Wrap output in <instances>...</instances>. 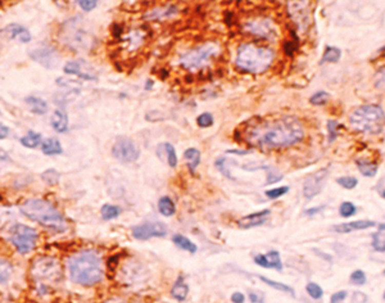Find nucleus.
I'll use <instances>...</instances> for the list:
<instances>
[{"mask_svg": "<svg viewBox=\"0 0 385 303\" xmlns=\"http://www.w3.org/2000/svg\"><path fill=\"white\" fill-rule=\"evenodd\" d=\"M244 135L251 145L263 150H271L299 143L304 136V128L298 118L284 116L258 121L249 126L244 131Z\"/></svg>", "mask_w": 385, "mask_h": 303, "instance_id": "1", "label": "nucleus"}, {"mask_svg": "<svg viewBox=\"0 0 385 303\" xmlns=\"http://www.w3.org/2000/svg\"><path fill=\"white\" fill-rule=\"evenodd\" d=\"M68 271L71 280L82 287H92L103 280L102 258L94 251H81L68 259Z\"/></svg>", "mask_w": 385, "mask_h": 303, "instance_id": "2", "label": "nucleus"}, {"mask_svg": "<svg viewBox=\"0 0 385 303\" xmlns=\"http://www.w3.org/2000/svg\"><path fill=\"white\" fill-rule=\"evenodd\" d=\"M20 210L26 217L40 223L41 226L49 230L63 233L67 229L64 216L48 200L40 199V198L27 199L20 205Z\"/></svg>", "mask_w": 385, "mask_h": 303, "instance_id": "3", "label": "nucleus"}, {"mask_svg": "<svg viewBox=\"0 0 385 303\" xmlns=\"http://www.w3.org/2000/svg\"><path fill=\"white\" fill-rule=\"evenodd\" d=\"M275 53L271 48L245 43L239 46L235 64L240 71L252 74H261L271 67Z\"/></svg>", "mask_w": 385, "mask_h": 303, "instance_id": "4", "label": "nucleus"}, {"mask_svg": "<svg viewBox=\"0 0 385 303\" xmlns=\"http://www.w3.org/2000/svg\"><path fill=\"white\" fill-rule=\"evenodd\" d=\"M349 123L356 131L377 135L384 130L385 112L377 104H364L356 108L349 116Z\"/></svg>", "mask_w": 385, "mask_h": 303, "instance_id": "5", "label": "nucleus"}, {"mask_svg": "<svg viewBox=\"0 0 385 303\" xmlns=\"http://www.w3.org/2000/svg\"><path fill=\"white\" fill-rule=\"evenodd\" d=\"M62 40L68 48L76 51H87L94 46L95 37L85 28L81 17L71 18L62 26Z\"/></svg>", "mask_w": 385, "mask_h": 303, "instance_id": "6", "label": "nucleus"}, {"mask_svg": "<svg viewBox=\"0 0 385 303\" xmlns=\"http://www.w3.org/2000/svg\"><path fill=\"white\" fill-rule=\"evenodd\" d=\"M220 54V44L216 41H208L203 45L197 46V48L189 49L180 56V64L185 69L194 71L205 67L210 63L212 59Z\"/></svg>", "mask_w": 385, "mask_h": 303, "instance_id": "7", "label": "nucleus"}, {"mask_svg": "<svg viewBox=\"0 0 385 303\" xmlns=\"http://www.w3.org/2000/svg\"><path fill=\"white\" fill-rule=\"evenodd\" d=\"M37 231L33 228L23 223H15L10 228L8 240L14 245L20 254H27L35 248L37 241Z\"/></svg>", "mask_w": 385, "mask_h": 303, "instance_id": "8", "label": "nucleus"}, {"mask_svg": "<svg viewBox=\"0 0 385 303\" xmlns=\"http://www.w3.org/2000/svg\"><path fill=\"white\" fill-rule=\"evenodd\" d=\"M112 156L122 163H132L140 156V149L128 138H120L112 146Z\"/></svg>", "mask_w": 385, "mask_h": 303, "instance_id": "9", "label": "nucleus"}, {"mask_svg": "<svg viewBox=\"0 0 385 303\" xmlns=\"http://www.w3.org/2000/svg\"><path fill=\"white\" fill-rule=\"evenodd\" d=\"M31 271L36 280L54 279L59 275V263L54 257H38L33 261Z\"/></svg>", "mask_w": 385, "mask_h": 303, "instance_id": "10", "label": "nucleus"}, {"mask_svg": "<svg viewBox=\"0 0 385 303\" xmlns=\"http://www.w3.org/2000/svg\"><path fill=\"white\" fill-rule=\"evenodd\" d=\"M244 31L249 35H253L254 37L259 39H274L276 36V27L272 23L271 20L268 18H256V20H251L243 26Z\"/></svg>", "mask_w": 385, "mask_h": 303, "instance_id": "11", "label": "nucleus"}, {"mask_svg": "<svg viewBox=\"0 0 385 303\" xmlns=\"http://www.w3.org/2000/svg\"><path fill=\"white\" fill-rule=\"evenodd\" d=\"M132 236L136 240H148L151 238H163L168 234V226L164 222H144L132 228Z\"/></svg>", "mask_w": 385, "mask_h": 303, "instance_id": "12", "label": "nucleus"}, {"mask_svg": "<svg viewBox=\"0 0 385 303\" xmlns=\"http://www.w3.org/2000/svg\"><path fill=\"white\" fill-rule=\"evenodd\" d=\"M328 176L329 169L322 168L305 177L304 182H303V195L305 199H312L322 192L323 186L328 181Z\"/></svg>", "mask_w": 385, "mask_h": 303, "instance_id": "13", "label": "nucleus"}, {"mask_svg": "<svg viewBox=\"0 0 385 303\" xmlns=\"http://www.w3.org/2000/svg\"><path fill=\"white\" fill-rule=\"evenodd\" d=\"M31 59L37 62L45 68H53L58 64L59 62V54L54 46L48 45V44H43V45H37L30 50Z\"/></svg>", "mask_w": 385, "mask_h": 303, "instance_id": "14", "label": "nucleus"}, {"mask_svg": "<svg viewBox=\"0 0 385 303\" xmlns=\"http://www.w3.org/2000/svg\"><path fill=\"white\" fill-rule=\"evenodd\" d=\"M63 71L67 74H76L82 80H89V81L97 80V74L92 73L89 63L84 59H74V61L67 62L63 67Z\"/></svg>", "mask_w": 385, "mask_h": 303, "instance_id": "15", "label": "nucleus"}, {"mask_svg": "<svg viewBox=\"0 0 385 303\" xmlns=\"http://www.w3.org/2000/svg\"><path fill=\"white\" fill-rule=\"evenodd\" d=\"M254 263L264 269H274L277 271H282V262L280 253L277 251H270L268 253H258L253 257Z\"/></svg>", "mask_w": 385, "mask_h": 303, "instance_id": "16", "label": "nucleus"}, {"mask_svg": "<svg viewBox=\"0 0 385 303\" xmlns=\"http://www.w3.org/2000/svg\"><path fill=\"white\" fill-rule=\"evenodd\" d=\"M271 216V210H262L258 211V212L251 213V215H246L244 217H241L240 220L238 221V226L240 229H252V228H257L259 225H263L268 217Z\"/></svg>", "mask_w": 385, "mask_h": 303, "instance_id": "17", "label": "nucleus"}, {"mask_svg": "<svg viewBox=\"0 0 385 303\" xmlns=\"http://www.w3.org/2000/svg\"><path fill=\"white\" fill-rule=\"evenodd\" d=\"M376 226V223L374 221L370 220H357L352 221V222H344V223H338V225L333 226V231L338 234H348L353 233V231L358 230H366V229L374 228Z\"/></svg>", "mask_w": 385, "mask_h": 303, "instance_id": "18", "label": "nucleus"}, {"mask_svg": "<svg viewBox=\"0 0 385 303\" xmlns=\"http://www.w3.org/2000/svg\"><path fill=\"white\" fill-rule=\"evenodd\" d=\"M2 33L7 35L9 39H18L21 43L26 44L31 41V33L23 26L18 25V23H12V25H8L7 27H4L2 30Z\"/></svg>", "mask_w": 385, "mask_h": 303, "instance_id": "19", "label": "nucleus"}, {"mask_svg": "<svg viewBox=\"0 0 385 303\" xmlns=\"http://www.w3.org/2000/svg\"><path fill=\"white\" fill-rule=\"evenodd\" d=\"M50 125L56 132L62 134L68 130V116L64 110L55 109L50 118Z\"/></svg>", "mask_w": 385, "mask_h": 303, "instance_id": "20", "label": "nucleus"}, {"mask_svg": "<svg viewBox=\"0 0 385 303\" xmlns=\"http://www.w3.org/2000/svg\"><path fill=\"white\" fill-rule=\"evenodd\" d=\"M177 13V7L175 4L164 5V7H157L153 10L145 14V20H161V18L169 17Z\"/></svg>", "mask_w": 385, "mask_h": 303, "instance_id": "21", "label": "nucleus"}, {"mask_svg": "<svg viewBox=\"0 0 385 303\" xmlns=\"http://www.w3.org/2000/svg\"><path fill=\"white\" fill-rule=\"evenodd\" d=\"M41 150L46 156H56V154L63 153V148L58 139L55 138H48L43 141L41 144Z\"/></svg>", "mask_w": 385, "mask_h": 303, "instance_id": "22", "label": "nucleus"}, {"mask_svg": "<svg viewBox=\"0 0 385 303\" xmlns=\"http://www.w3.org/2000/svg\"><path fill=\"white\" fill-rule=\"evenodd\" d=\"M187 294H189V287H187V284L185 282L184 277L179 276L177 277L176 282L174 284V287H172L171 295L175 298V299L182 302V300L186 299Z\"/></svg>", "mask_w": 385, "mask_h": 303, "instance_id": "23", "label": "nucleus"}, {"mask_svg": "<svg viewBox=\"0 0 385 303\" xmlns=\"http://www.w3.org/2000/svg\"><path fill=\"white\" fill-rule=\"evenodd\" d=\"M172 241H174L175 245L179 247L180 249L189 252V253L194 254L195 252L198 251L197 244H195L194 241L190 240L189 238H186V236L181 235V234H175V235L172 236Z\"/></svg>", "mask_w": 385, "mask_h": 303, "instance_id": "24", "label": "nucleus"}, {"mask_svg": "<svg viewBox=\"0 0 385 303\" xmlns=\"http://www.w3.org/2000/svg\"><path fill=\"white\" fill-rule=\"evenodd\" d=\"M26 104L30 105L31 112L35 115H45L48 112V103L38 97H27L25 99Z\"/></svg>", "mask_w": 385, "mask_h": 303, "instance_id": "25", "label": "nucleus"}, {"mask_svg": "<svg viewBox=\"0 0 385 303\" xmlns=\"http://www.w3.org/2000/svg\"><path fill=\"white\" fill-rule=\"evenodd\" d=\"M371 244L375 251L385 253V223H380L376 233L372 234Z\"/></svg>", "mask_w": 385, "mask_h": 303, "instance_id": "26", "label": "nucleus"}, {"mask_svg": "<svg viewBox=\"0 0 385 303\" xmlns=\"http://www.w3.org/2000/svg\"><path fill=\"white\" fill-rule=\"evenodd\" d=\"M158 211L162 216L169 217V216H174L175 212H176V205H175L174 200L169 197H162L158 200Z\"/></svg>", "mask_w": 385, "mask_h": 303, "instance_id": "27", "label": "nucleus"}, {"mask_svg": "<svg viewBox=\"0 0 385 303\" xmlns=\"http://www.w3.org/2000/svg\"><path fill=\"white\" fill-rule=\"evenodd\" d=\"M184 158L186 159V163L191 172L195 171L200 163V152L195 148H189L184 152Z\"/></svg>", "mask_w": 385, "mask_h": 303, "instance_id": "28", "label": "nucleus"}, {"mask_svg": "<svg viewBox=\"0 0 385 303\" xmlns=\"http://www.w3.org/2000/svg\"><path fill=\"white\" fill-rule=\"evenodd\" d=\"M341 56V50L336 46H326L325 51L322 54V59L320 61V64L323 63H336L339 62Z\"/></svg>", "mask_w": 385, "mask_h": 303, "instance_id": "29", "label": "nucleus"}, {"mask_svg": "<svg viewBox=\"0 0 385 303\" xmlns=\"http://www.w3.org/2000/svg\"><path fill=\"white\" fill-rule=\"evenodd\" d=\"M20 143L22 144L23 146H26V148L33 149L41 144V135L38 132L30 130L27 132V135L22 136V138L20 139Z\"/></svg>", "mask_w": 385, "mask_h": 303, "instance_id": "30", "label": "nucleus"}, {"mask_svg": "<svg viewBox=\"0 0 385 303\" xmlns=\"http://www.w3.org/2000/svg\"><path fill=\"white\" fill-rule=\"evenodd\" d=\"M357 167H358L359 172L366 177H374L377 174V164L372 163V162L364 161V159H357L356 161Z\"/></svg>", "mask_w": 385, "mask_h": 303, "instance_id": "31", "label": "nucleus"}, {"mask_svg": "<svg viewBox=\"0 0 385 303\" xmlns=\"http://www.w3.org/2000/svg\"><path fill=\"white\" fill-rule=\"evenodd\" d=\"M258 279L261 280V281H263L264 284L268 285V287H271V288H274V289L279 290V292H282V293H289V294L295 295L294 289H293V288L290 287V285L284 284V282L275 281V280L268 279V277H266V276H262V275H261V276H259V275H258Z\"/></svg>", "mask_w": 385, "mask_h": 303, "instance_id": "32", "label": "nucleus"}, {"mask_svg": "<svg viewBox=\"0 0 385 303\" xmlns=\"http://www.w3.org/2000/svg\"><path fill=\"white\" fill-rule=\"evenodd\" d=\"M120 213L121 208L113 204H104L102 207V210H100V216H102V218L104 221L114 220V218H117L120 216Z\"/></svg>", "mask_w": 385, "mask_h": 303, "instance_id": "33", "label": "nucleus"}, {"mask_svg": "<svg viewBox=\"0 0 385 303\" xmlns=\"http://www.w3.org/2000/svg\"><path fill=\"white\" fill-rule=\"evenodd\" d=\"M159 145L163 148V152H164V154H166L167 163H168V166L171 167V168H175V167L177 166V154H176V150H175V146L172 145L171 143H163V144H159Z\"/></svg>", "mask_w": 385, "mask_h": 303, "instance_id": "34", "label": "nucleus"}, {"mask_svg": "<svg viewBox=\"0 0 385 303\" xmlns=\"http://www.w3.org/2000/svg\"><path fill=\"white\" fill-rule=\"evenodd\" d=\"M41 179L46 182L48 185H56L59 179H61V174L54 168H48L41 174Z\"/></svg>", "mask_w": 385, "mask_h": 303, "instance_id": "35", "label": "nucleus"}, {"mask_svg": "<svg viewBox=\"0 0 385 303\" xmlns=\"http://www.w3.org/2000/svg\"><path fill=\"white\" fill-rule=\"evenodd\" d=\"M357 207L352 202H343L339 207V215L344 218L352 217V216L356 215Z\"/></svg>", "mask_w": 385, "mask_h": 303, "instance_id": "36", "label": "nucleus"}, {"mask_svg": "<svg viewBox=\"0 0 385 303\" xmlns=\"http://www.w3.org/2000/svg\"><path fill=\"white\" fill-rule=\"evenodd\" d=\"M305 290H307L308 295H310L311 298H313V299H320L323 295L322 288H321L317 282H308V284L305 285Z\"/></svg>", "mask_w": 385, "mask_h": 303, "instance_id": "37", "label": "nucleus"}, {"mask_svg": "<svg viewBox=\"0 0 385 303\" xmlns=\"http://www.w3.org/2000/svg\"><path fill=\"white\" fill-rule=\"evenodd\" d=\"M329 99H330V94L323 91V90H320V91H316L310 98V102L312 105H323Z\"/></svg>", "mask_w": 385, "mask_h": 303, "instance_id": "38", "label": "nucleus"}, {"mask_svg": "<svg viewBox=\"0 0 385 303\" xmlns=\"http://www.w3.org/2000/svg\"><path fill=\"white\" fill-rule=\"evenodd\" d=\"M336 182H338L341 187H344V189H346V190L354 189V187L358 185V180H357L356 177H352V176L338 177V179H336Z\"/></svg>", "mask_w": 385, "mask_h": 303, "instance_id": "39", "label": "nucleus"}, {"mask_svg": "<svg viewBox=\"0 0 385 303\" xmlns=\"http://www.w3.org/2000/svg\"><path fill=\"white\" fill-rule=\"evenodd\" d=\"M213 122H215V120H213L212 113H209V112L202 113V115L198 116V118H197V125L199 126L200 128L210 127V126L213 125Z\"/></svg>", "mask_w": 385, "mask_h": 303, "instance_id": "40", "label": "nucleus"}, {"mask_svg": "<svg viewBox=\"0 0 385 303\" xmlns=\"http://www.w3.org/2000/svg\"><path fill=\"white\" fill-rule=\"evenodd\" d=\"M262 168L267 172V182L266 184H274V182H277L279 180L282 179V175L280 172H277L276 169L272 168L270 166H262Z\"/></svg>", "mask_w": 385, "mask_h": 303, "instance_id": "41", "label": "nucleus"}, {"mask_svg": "<svg viewBox=\"0 0 385 303\" xmlns=\"http://www.w3.org/2000/svg\"><path fill=\"white\" fill-rule=\"evenodd\" d=\"M349 279H351L352 284H356V285H363V284H366V281H367L366 274H364L362 270H354V271L351 274V276H349Z\"/></svg>", "mask_w": 385, "mask_h": 303, "instance_id": "42", "label": "nucleus"}, {"mask_svg": "<svg viewBox=\"0 0 385 303\" xmlns=\"http://www.w3.org/2000/svg\"><path fill=\"white\" fill-rule=\"evenodd\" d=\"M289 192V186H280V187H275V189H270L266 190V197L270 198V199H277V198L282 197L286 193Z\"/></svg>", "mask_w": 385, "mask_h": 303, "instance_id": "43", "label": "nucleus"}, {"mask_svg": "<svg viewBox=\"0 0 385 303\" xmlns=\"http://www.w3.org/2000/svg\"><path fill=\"white\" fill-rule=\"evenodd\" d=\"M374 85L376 89L385 91V67H382V68H380L376 72L374 79Z\"/></svg>", "mask_w": 385, "mask_h": 303, "instance_id": "44", "label": "nucleus"}, {"mask_svg": "<svg viewBox=\"0 0 385 303\" xmlns=\"http://www.w3.org/2000/svg\"><path fill=\"white\" fill-rule=\"evenodd\" d=\"M225 163H226V158H225V157H220V158H217V159H216V162H215V166H216V167H217V168H218V171H220V172H221V174H222V175H223V176L228 177V179H231V180H235V177H234V176H233V175H231L230 169H227V168H226Z\"/></svg>", "mask_w": 385, "mask_h": 303, "instance_id": "45", "label": "nucleus"}, {"mask_svg": "<svg viewBox=\"0 0 385 303\" xmlns=\"http://www.w3.org/2000/svg\"><path fill=\"white\" fill-rule=\"evenodd\" d=\"M338 127H339L338 121H335V120L328 121V132H329V141H330V143H333V141L336 139V136H338Z\"/></svg>", "mask_w": 385, "mask_h": 303, "instance_id": "46", "label": "nucleus"}, {"mask_svg": "<svg viewBox=\"0 0 385 303\" xmlns=\"http://www.w3.org/2000/svg\"><path fill=\"white\" fill-rule=\"evenodd\" d=\"M77 4L81 7L82 10H85V12H90V10L95 9L98 5V2H95V0H79L77 2Z\"/></svg>", "mask_w": 385, "mask_h": 303, "instance_id": "47", "label": "nucleus"}, {"mask_svg": "<svg viewBox=\"0 0 385 303\" xmlns=\"http://www.w3.org/2000/svg\"><path fill=\"white\" fill-rule=\"evenodd\" d=\"M346 297H348V292H346V290H340V292H336L331 295L330 302L331 303H343Z\"/></svg>", "mask_w": 385, "mask_h": 303, "instance_id": "48", "label": "nucleus"}, {"mask_svg": "<svg viewBox=\"0 0 385 303\" xmlns=\"http://www.w3.org/2000/svg\"><path fill=\"white\" fill-rule=\"evenodd\" d=\"M248 298H249V300H251V303H263L264 302V294H263V293L249 290Z\"/></svg>", "mask_w": 385, "mask_h": 303, "instance_id": "49", "label": "nucleus"}, {"mask_svg": "<svg viewBox=\"0 0 385 303\" xmlns=\"http://www.w3.org/2000/svg\"><path fill=\"white\" fill-rule=\"evenodd\" d=\"M10 266L9 264L7 263V261H3L2 259V284H5L8 280V277H9V274H10Z\"/></svg>", "mask_w": 385, "mask_h": 303, "instance_id": "50", "label": "nucleus"}, {"mask_svg": "<svg viewBox=\"0 0 385 303\" xmlns=\"http://www.w3.org/2000/svg\"><path fill=\"white\" fill-rule=\"evenodd\" d=\"M297 49V44H293L292 41H286V43H284V51L286 55H292L293 51Z\"/></svg>", "mask_w": 385, "mask_h": 303, "instance_id": "51", "label": "nucleus"}, {"mask_svg": "<svg viewBox=\"0 0 385 303\" xmlns=\"http://www.w3.org/2000/svg\"><path fill=\"white\" fill-rule=\"evenodd\" d=\"M231 302L233 303H244L245 302V297H244L243 293L235 292L231 295Z\"/></svg>", "mask_w": 385, "mask_h": 303, "instance_id": "52", "label": "nucleus"}, {"mask_svg": "<svg viewBox=\"0 0 385 303\" xmlns=\"http://www.w3.org/2000/svg\"><path fill=\"white\" fill-rule=\"evenodd\" d=\"M325 208V205H318V207H313V208H308V210H304V215L305 216H313L316 215V213L320 212L321 210H323Z\"/></svg>", "mask_w": 385, "mask_h": 303, "instance_id": "53", "label": "nucleus"}, {"mask_svg": "<svg viewBox=\"0 0 385 303\" xmlns=\"http://www.w3.org/2000/svg\"><path fill=\"white\" fill-rule=\"evenodd\" d=\"M313 252H315V253L317 254V256L322 257V258H323V259H326V261H328V262H331V261H333V257L329 256V254H326V253H322V251H318L317 248H313Z\"/></svg>", "mask_w": 385, "mask_h": 303, "instance_id": "54", "label": "nucleus"}, {"mask_svg": "<svg viewBox=\"0 0 385 303\" xmlns=\"http://www.w3.org/2000/svg\"><path fill=\"white\" fill-rule=\"evenodd\" d=\"M8 134H9V128L7 127V126L2 125V127H0V139H5L8 136Z\"/></svg>", "mask_w": 385, "mask_h": 303, "instance_id": "55", "label": "nucleus"}, {"mask_svg": "<svg viewBox=\"0 0 385 303\" xmlns=\"http://www.w3.org/2000/svg\"><path fill=\"white\" fill-rule=\"evenodd\" d=\"M153 84H154L153 80H146V82H145V90H150L151 86H153Z\"/></svg>", "mask_w": 385, "mask_h": 303, "instance_id": "56", "label": "nucleus"}, {"mask_svg": "<svg viewBox=\"0 0 385 303\" xmlns=\"http://www.w3.org/2000/svg\"><path fill=\"white\" fill-rule=\"evenodd\" d=\"M227 153H235V154H246L249 153L248 150H228Z\"/></svg>", "mask_w": 385, "mask_h": 303, "instance_id": "57", "label": "nucleus"}, {"mask_svg": "<svg viewBox=\"0 0 385 303\" xmlns=\"http://www.w3.org/2000/svg\"><path fill=\"white\" fill-rule=\"evenodd\" d=\"M381 195H382V198H384V199H385V189H384V190H382V193H381Z\"/></svg>", "mask_w": 385, "mask_h": 303, "instance_id": "58", "label": "nucleus"}, {"mask_svg": "<svg viewBox=\"0 0 385 303\" xmlns=\"http://www.w3.org/2000/svg\"><path fill=\"white\" fill-rule=\"evenodd\" d=\"M382 298H384V300H385V290H384V294H382Z\"/></svg>", "mask_w": 385, "mask_h": 303, "instance_id": "59", "label": "nucleus"}, {"mask_svg": "<svg viewBox=\"0 0 385 303\" xmlns=\"http://www.w3.org/2000/svg\"><path fill=\"white\" fill-rule=\"evenodd\" d=\"M384 275H385V270H384Z\"/></svg>", "mask_w": 385, "mask_h": 303, "instance_id": "60", "label": "nucleus"}]
</instances>
